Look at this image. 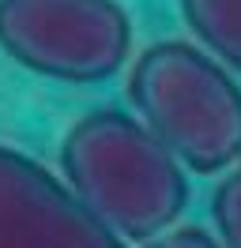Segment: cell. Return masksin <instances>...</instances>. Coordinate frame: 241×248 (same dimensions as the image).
Wrapping results in <instances>:
<instances>
[{
  "instance_id": "2",
  "label": "cell",
  "mask_w": 241,
  "mask_h": 248,
  "mask_svg": "<svg viewBox=\"0 0 241 248\" xmlns=\"http://www.w3.org/2000/svg\"><path fill=\"white\" fill-rule=\"evenodd\" d=\"M136 121L196 173L241 162V87L207 49L192 42H155L128 72Z\"/></svg>"
},
{
  "instance_id": "6",
  "label": "cell",
  "mask_w": 241,
  "mask_h": 248,
  "mask_svg": "<svg viewBox=\"0 0 241 248\" xmlns=\"http://www.w3.org/2000/svg\"><path fill=\"white\" fill-rule=\"evenodd\" d=\"M211 215L219 226V245L241 248V166H234L219 181L215 196H211Z\"/></svg>"
},
{
  "instance_id": "7",
  "label": "cell",
  "mask_w": 241,
  "mask_h": 248,
  "mask_svg": "<svg viewBox=\"0 0 241 248\" xmlns=\"http://www.w3.org/2000/svg\"><path fill=\"white\" fill-rule=\"evenodd\" d=\"M147 248H223L219 237H211L200 226H177V230H166L162 237L147 241Z\"/></svg>"
},
{
  "instance_id": "1",
  "label": "cell",
  "mask_w": 241,
  "mask_h": 248,
  "mask_svg": "<svg viewBox=\"0 0 241 248\" xmlns=\"http://www.w3.org/2000/svg\"><path fill=\"white\" fill-rule=\"evenodd\" d=\"M64 185L120 241H155L189 203L181 162L120 109H94L60 143Z\"/></svg>"
},
{
  "instance_id": "5",
  "label": "cell",
  "mask_w": 241,
  "mask_h": 248,
  "mask_svg": "<svg viewBox=\"0 0 241 248\" xmlns=\"http://www.w3.org/2000/svg\"><path fill=\"white\" fill-rule=\"evenodd\" d=\"M181 16L215 61L241 72V0H181Z\"/></svg>"
},
{
  "instance_id": "4",
  "label": "cell",
  "mask_w": 241,
  "mask_h": 248,
  "mask_svg": "<svg viewBox=\"0 0 241 248\" xmlns=\"http://www.w3.org/2000/svg\"><path fill=\"white\" fill-rule=\"evenodd\" d=\"M0 248H128L57 173L0 143Z\"/></svg>"
},
{
  "instance_id": "3",
  "label": "cell",
  "mask_w": 241,
  "mask_h": 248,
  "mask_svg": "<svg viewBox=\"0 0 241 248\" xmlns=\"http://www.w3.org/2000/svg\"><path fill=\"white\" fill-rule=\"evenodd\" d=\"M0 49L57 83L113 79L132 49L117 0H0Z\"/></svg>"
}]
</instances>
